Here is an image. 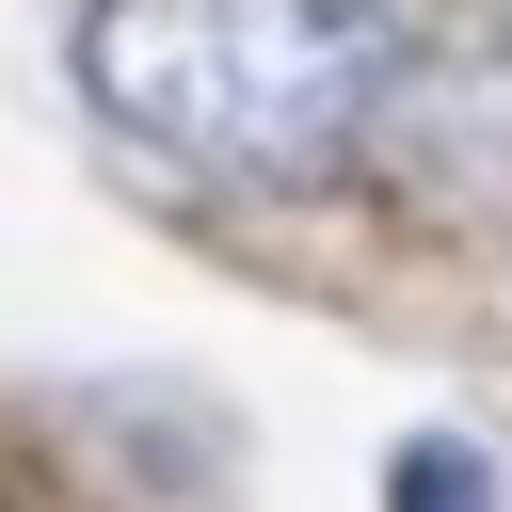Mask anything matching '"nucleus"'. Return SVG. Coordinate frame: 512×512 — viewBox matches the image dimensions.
I'll return each mask as SVG.
<instances>
[{
  "label": "nucleus",
  "mask_w": 512,
  "mask_h": 512,
  "mask_svg": "<svg viewBox=\"0 0 512 512\" xmlns=\"http://www.w3.org/2000/svg\"><path fill=\"white\" fill-rule=\"evenodd\" d=\"M384 80H400V32L368 0H80V96L208 192L336 176Z\"/></svg>",
  "instance_id": "nucleus-1"
}]
</instances>
